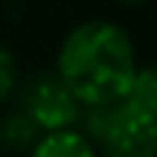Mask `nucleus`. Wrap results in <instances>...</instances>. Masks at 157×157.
Here are the masks:
<instances>
[{"instance_id":"8","label":"nucleus","mask_w":157,"mask_h":157,"mask_svg":"<svg viewBox=\"0 0 157 157\" xmlns=\"http://www.w3.org/2000/svg\"><path fill=\"white\" fill-rule=\"evenodd\" d=\"M119 3H125V6H140V3H146V0H119Z\"/></svg>"},{"instance_id":"2","label":"nucleus","mask_w":157,"mask_h":157,"mask_svg":"<svg viewBox=\"0 0 157 157\" xmlns=\"http://www.w3.org/2000/svg\"><path fill=\"white\" fill-rule=\"evenodd\" d=\"M78 131L102 157H157V119L128 99L82 108Z\"/></svg>"},{"instance_id":"7","label":"nucleus","mask_w":157,"mask_h":157,"mask_svg":"<svg viewBox=\"0 0 157 157\" xmlns=\"http://www.w3.org/2000/svg\"><path fill=\"white\" fill-rule=\"evenodd\" d=\"M21 84V70H17V61L12 56L9 47L0 44V105L12 99V93Z\"/></svg>"},{"instance_id":"5","label":"nucleus","mask_w":157,"mask_h":157,"mask_svg":"<svg viewBox=\"0 0 157 157\" xmlns=\"http://www.w3.org/2000/svg\"><path fill=\"white\" fill-rule=\"evenodd\" d=\"M38 137H41V128L21 108L9 111L0 119V148H6L12 154H29V148L38 143Z\"/></svg>"},{"instance_id":"6","label":"nucleus","mask_w":157,"mask_h":157,"mask_svg":"<svg viewBox=\"0 0 157 157\" xmlns=\"http://www.w3.org/2000/svg\"><path fill=\"white\" fill-rule=\"evenodd\" d=\"M125 99L134 108L151 113L157 119V64H148V67H137L134 78H131V87L125 93Z\"/></svg>"},{"instance_id":"3","label":"nucleus","mask_w":157,"mask_h":157,"mask_svg":"<svg viewBox=\"0 0 157 157\" xmlns=\"http://www.w3.org/2000/svg\"><path fill=\"white\" fill-rule=\"evenodd\" d=\"M15 93H17V108L41 128V134L78 128L82 102L70 93V87L58 78L56 70H38V73L26 76Z\"/></svg>"},{"instance_id":"1","label":"nucleus","mask_w":157,"mask_h":157,"mask_svg":"<svg viewBox=\"0 0 157 157\" xmlns=\"http://www.w3.org/2000/svg\"><path fill=\"white\" fill-rule=\"evenodd\" d=\"M56 73L82 108L119 102L137 73L134 41L113 21L78 23L58 47Z\"/></svg>"},{"instance_id":"4","label":"nucleus","mask_w":157,"mask_h":157,"mask_svg":"<svg viewBox=\"0 0 157 157\" xmlns=\"http://www.w3.org/2000/svg\"><path fill=\"white\" fill-rule=\"evenodd\" d=\"M29 157H99V154L78 128H64L41 134L38 143L29 148Z\"/></svg>"}]
</instances>
